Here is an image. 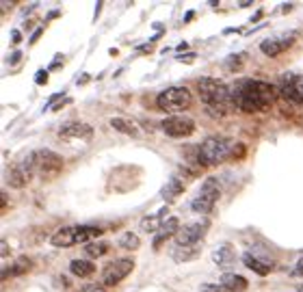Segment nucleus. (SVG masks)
<instances>
[{"mask_svg": "<svg viewBox=\"0 0 303 292\" xmlns=\"http://www.w3.org/2000/svg\"><path fill=\"white\" fill-rule=\"evenodd\" d=\"M232 91V102L236 108H241L243 113H262L269 111L271 104L275 102V89L258 78H245L238 80L234 87H230Z\"/></svg>", "mask_w": 303, "mask_h": 292, "instance_id": "f257e3e1", "label": "nucleus"}, {"mask_svg": "<svg viewBox=\"0 0 303 292\" xmlns=\"http://www.w3.org/2000/svg\"><path fill=\"white\" fill-rule=\"evenodd\" d=\"M197 93L201 102L210 108H216V115H225L230 111V106H234L232 102V91L228 89L221 80L216 78H199L197 80Z\"/></svg>", "mask_w": 303, "mask_h": 292, "instance_id": "f03ea898", "label": "nucleus"}, {"mask_svg": "<svg viewBox=\"0 0 303 292\" xmlns=\"http://www.w3.org/2000/svg\"><path fill=\"white\" fill-rule=\"evenodd\" d=\"M230 152H232V141L228 136L214 134V136H208L206 141H201L195 158H197V165L201 167H214L223 163L230 156Z\"/></svg>", "mask_w": 303, "mask_h": 292, "instance_id": "7ed1b4c3", "label": "nucleus"}, {"mask_svg": "<svg viewBox=\"0 0 303 292\" xmlns=\"http://www.w3.org/2000/svg\"><path fill=\"white\" fill-rule=\"evenodd\" d=\"M156 106L161 108L163 113L180 115L182 111H189L193 106V96L186 87H171V89H165L158 93Z\"/></svg>", "mask_w": 303, "mask_h": 292, "instance_id": "20e7f679", "label": "nucleus"}, {"mask_svg": "<svg viewBox=\"0 0 303 292\" xmlns=\"http://www.w3.org/2000/svg\"><path fill=\"white\" fill-rule=\"evenodd\" d=\"M219 197H221L219 180H216V178H206L204 184H201V188H199V193L193 197L191 210H193V212H197V214L212 212V208H214V203L219 201Z\"/></svg>", "mask_w": 303, "mask_h": 292, "instance_id": "39448f33", "label": "nucleus"}, {"mask_svg": "<svg viewBox=\"0 0 303 292\" xmlns=\"http://www.w3.org/2000/svg\"><path fill=\"white\" fill-rule=\"evenodd\" d=\"M208 228H210L208 218L186 223L184 228H180V232L176 234V247H195L208 234Z\"/></svg>", "mask_w": 303, "mask_h": 292, "instance_id": "423d86ee", "label": "nucleus"}, {"mask_svg": "<svg viewBox=\"0 0 303 292\" xmlns=\"http://www.w3.org/2000/svg\"><path fill=\"white\" fill-rule=\"evenodd\" d=\"M31 156L35 163V171L48 175V178L61 173V169H63V158L52 150H37V152H33Z\"/></svg>", "mask_w": 303, "mask_h": 292, "instance_id": "0eeeda50", "label": "nucleus"}, {"mask_svg": "<svg viewBox=\"0 0 303 292\" xmlns=\"http://www.w3.org/2000/svg\"><path fill=\"white\" fill-rule=\"evenodd\" d=\"M132 271H134V260L132 258H119L104 268L102 283L104 286H117V283L124 281Z\"/></svg>", "mask_w": 303, "mask_h": 292, "instance_id": "6e6552de", "label": "nucleus"}, {"mask_svg": "<svg viewBox=\"0 0 303 292\" xmlns=\"http://www.w3.org/2000/svg\"><path fill=\"white\" fill-rule=\"evenodd\" d=\"M161 128L167 136L186 138L195 132V121L191 117H184V115H169L165 121H161Z\"/></svg>", "mask_w": 303, "mask_h": 292, "instance_id": "1a4fd4ad", "label": "nucleus"}, {"mask_svg": "<svg viewBox=\"0 0 303 292\" xmlns=\"http://www.w3.org/2000/svg\"><path fill=\"white\" fill-rule=\"evenodd\" d=\"M294 35L297 33H290V35H279V37H269L260 43V50L266 54V56H279L284 50H288L294 43Z\"/></svg>", "mask_w": 303, "mask_h": 292, "instance_id": "9d476101", "label": "nucleus"}, {"mask_svg": "<svg viewBox=\"0 0 303 292\" xmlns=\"http://www.w3.org/2000/svg\"><path fill=\"white\" fill-rule=\"evenodd\" d=\"M281 93H284L290 102L303 104V76L286 74L284 78H281Z\"/></svg>", "mask_w": 303, "mask_h": 292, "instance_id": "9b49d317", "label": "nucleus"}, {"mask_svg": "<svg viewBox=\"0 0 303 292\" xmlns=\"http://www.w3.org/2000/svg\"><path fill=\"white\" fill-rule=\"evenodd\" d=\"M61 138H81V141H89L93 136V128L85 121H69L59 130Z\"/></svg>", "mask_w": 303, "mask_h": 292, "instance_id": "f8f14e48", "label": "nucleus"}, {"mask_svg": "<svg viewBox=\"0 0 303 292\" xmlns=\"http://www.w3.org/2000/svg\"><path fill=\"white\" fill-rule=\"evenodd\" d=\"M50 245L52 247H63V249H67V247H74L78 245V225H67V228H61L59 232L52 234V238H50Z\"/></svg>", "mask_w": 303, "mask_h": 292, "instance_id": "ddd939ff", "label": "nucleus"}, {"mask_svg": "<svg viewBox=\"0 0 303 292\" xmlns=\"http://www.w3.org/2000/svg\"><path fill=\"white\" fill-rule=\"evenodd\" d=\"M178 232H180V221H178L176 216H169L167 221H165L163 230H161V232H158L156 236H154V243H152V245H154V249H161L165 240H169L171 236L176 238V234H178Z\"/></svg>", "mask_w": 303, "mask_h": 292, "instance_id": "4468645a", "label": "nucleus"}, {"mask_svg": "<svg viewBox=\"0 0 303 292\" xmlns=\"http://www.w3.org/2000/svg\"><path fill=\"white\" fill-rule=\"evenodd\" d=\"M184 193V182L178 178V175H173V178H169L167 180V184L163 186V193H161V197L167 203H173L176 199H180V195Z\"/></svg>", "mask_w": 303, "mask_h": 292, "instance_id": "2eb2a0df", "label": "nucleus"}, {"mask_svg": "<svg viewBox=\"0 0 303 292\" xmlns=\"http://www.w3.org/2000/svg\"><path fill=\"white\" fill-rule=\"evenodd\" d=\"M221 286L225 288L228 292H245L249 288V281L245 279L243 275L236 273H223L221 275Z\"/></svg>", "mask_w": 303, "mask_h": 292, "instance_id": "dca6fc26", "label": "nucleus"}, {"mask_svg": "<svg viewBox=\"0 0 303 292\" xmlns=\"http://www.w3.org/2000/svg\"><path fill=\"white\" fill-rule=\"evenodd\" d=\"M167 208H161L156 214H149V216H145L141 221V228H143V232H149V234H158L163 230V225H165V221H167Z\"/></svg>", "mask_w": 303, "mask_h": 292, "instance_id": "f3484780", "label": "nucleus"}, {"mask_svg": "<svg viewBox=\"0 0 303 292\" xmlns=\"http://www.w3.org/2000/svg\"><path fill=\"white\" fill-rule=\"evenodd\" d=\"M243 264L249 268V271H254L256 275H269L271 273V268H273V264L271 262H264V260H260V258H256V255H251V253H245L243 255Z\"/></svg>", "mask_w": 303, "mask_h": 292, "instance_id": "a211bd4d", "label": "nucleus"}, {"mask_svg": "<svg viewBox=\"0 0 303 292\" xmlns=\"http://www.w3.org/2000/svg\"><path fill=\"white\" fill-rule=\"evenodd\" d=\"M28 180H31V175L24 171V167H22V165H13L11 169L7 171V182H9L11 188H24Z\"/></svg>", "mask_w": 303, "mask_h": 292, "instance_id": "6ab92c4d", "label": "nucleus"}, {"mask_svg": "<svg viewBox=\"0 0 303 292\" xmlns=\"http://www.w3.org/2000/svg\"><path fill=\"white\" fill-rule=\"evenodd\" d=\"M212 260H214V264H216V266L228 268L230 264H234V262H236V251H234V247H232V245H223L219 251H214Z\"/></svg>", "mask_w": 303, "mask_h": 292, "instance_id": "aec40b11", "label": "nucleus"}, {"mask_svg": "<svg viewBox=\"0 0 303 292\" xmlns=\"http://www.w3.org/2000/svg\"><path fill=\"white\" fill-rule=\"evenodd\" d=\"M69 271H71V275L85 279V277H91L93 273H96V264L89 262V260H71L69 262Z\"/></svg>", "mask_w": 303, "mask_h": 292, "instance_id": "412c9836", "label": "nucleus"}, {"mask_svg": "<svg viewBox=\"0 0 303 292\" xmlns=\"http://www.w3.org/2000/svg\"><path fill=\"white\" fill-rule=\"evenodd\" d=\"M31 268H33L31 258H26V255H20V258L11 264V271H5L3 277L7 279V277H9V273H11V277H20V275H26L28 271H31Z\"/></svg>", "mask_w": 303, "mask_h": 292, "instance_id": "4be33fe9", "label": "nucleus"}, {"mask_svg": "<svg viewBox=\"0 0 303 292\" xmlns=\"http://www.w3.org/2000/svg\"><path fill=\"white\" fill-rule=\"evenodd\" d=\"M199 247L195 245V247H176L173 249V253H171V258L176 260V262H191V260H195L199 255Z\"/></svg>", "mask_w": 303, "mask_h": 292, "instance_id": "5701e85b", "label": "nucleus"}, {"mask_svg": "<svg viewBox=\"0 0 303 292\" xmlns=\"http://www.w3.org/2000/svg\"><path fill=\"white\" fill-rule=\"evenodd\" d=\"M117 245L121 247V249H126V251H136L141 247V240H139V236H136L134 232H124L119 236Z\"/></svg>", "mask_w": 303, "mask_h": 292, "instance_id": "b1692460", "label": "nucleus"}, {"mask_svg": "<svg viewBox=\"0 0 303 292\" xmlns=\"http://www.w3.org/2000/svg\"><path fill=\"white\" fill-rule=\"evenodd\" d=\"M111 128L119 130V132H124L128 136H136V134H139V130H136L134 123L128 121V119H121V117H113V119H111Z\"/></svg>", "mask_w": 303, "mask_h": 292, "instance_id": "393cba45", "label": "nucleus"}, {"mask_svg": "<svg viewBox=\"0 0 303 292\" xmlns=\"http://www.w3.org/2000/svg\"><path fill=\"white\" fill-rule=\"evenodd\" d=\"M85 253L89 255V258H102V255L108 253V243H104V240H93V243L85 245Z\"/></svg>", "mask_w": 303, "mask_h": 292, "instance_id": "a878e982", "label": "nucleus"}, {"mask_svg": "<svg viewBox=\"0 0 303 292\" xmlns=\"http://www.w3.org/2000/svg\"><path fill=\"white\" fill-rule=\"evenodd\" d=\"M225 67L230 69V71H236V69H241L243 67V56L241 54H232L225 61Z\"/></svg>", "mask_w": 303, "mask_h": 292, "instance_id": "bb28decb", "label": "nucleus"}, {"mask_svg": "<svg viewBox=\"0 0 303 292\" xmlns=\"http://www.w3.org/2000/svg\"><path fill=\"white\" fill-rule=\"evenodd\" d=\"M201 292H228L221 283H201Z\"/></svg>", "mask_w": 303, "mask_h": 292, "instance_id": "cd10ccee", "label": "nucleus"}, {"mask_svg": "<svg viewBox=\"0 0 303 292\" xmlns=\"http://www.w3.org/2000/svg\"><path fill=\"white\" fill-rule=\"evenodd\" d=\"M81 292H106L104 283H89V286H83Z\"/></svg>", "mask_w": 303, "mask_h": 292, "instance_id": "c85d7f7f", "label": "nucleus"}, {"mask_svg": "<svg viewBox=\"0 0 303 292\" xmlns=\"http://www.w3.org/2000/svg\"><path fill=\"white\" fill-rule=\"evenodd\" d=\"M35 80H37L39 85H43V83H46V80H48V74H46V71H39V74H37V78H35Z\"/></svg>", "mask_w": 303, "mask_h": 292, "instance_id": "c756f323", "label": "nucleus"}, {"mask_svg": "<svg viewBox=\"0 0 303 292\" xmlns=\"http://www.w3.org/2000/svg\"><path fill=\"white\" fill-rule=\"evenodd\" d=\"M297 273H301V275H303V255L297 260Z\"/></svg>", "mask_w": 303, "mask_h": 292, "instance_id": "7c9ffc66", "label": "nucleus"}, {"mask_svg": "<svg viewBox=\"0 0 303 292\" xmlns=\"http://www.w3.org/2000/svg\"><path fill=\"white\" fill-rule=\"evenodd\" d=\"M39 35H41V28H37V31H35V35H33V39H31V41L35 43V41H37V39H39Z\"/></svg>", "mask_w": 303, "mask_h": 292, "instance_id": "2f4dec72", "label": "nucleus"}, {"mask_svg": "<svg viewBox=\"0 0 303 292\" xmlns=\"http://www.w3.org/2000/svg\"><path fill=\"white\" fill-rule=\"evenodd\" d=\"M20 39H22V37H20V33H18V31H13V43H18Z\"/></svg>", "mask_w": 303, "mask_h": 292, "instance_id": "473e14b6", "label": "nucleus"}, {"mask_svg": "<svg viewBox=\"0 0 303 292\" xmlns=\"http://www.w3.org/2000/svg\"><path fill=\"white\" fill-rule=\"evenodd\" d=\"M299 292H303V283H301V286H299Z\"/></svg>", "mask_w": 303, "mask_h": 292, "instance_id": "72a5a7b5", "label": "nucleus"}]
</instances>
